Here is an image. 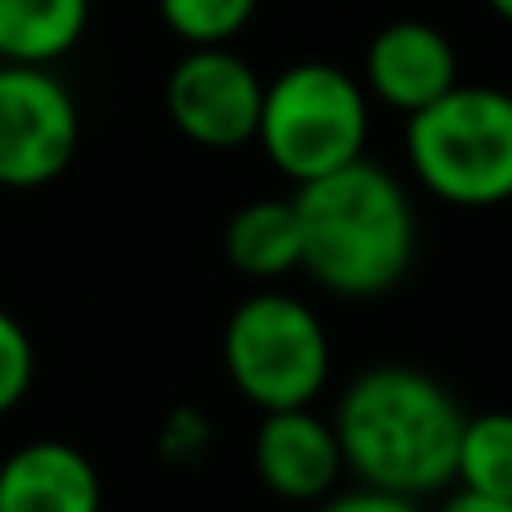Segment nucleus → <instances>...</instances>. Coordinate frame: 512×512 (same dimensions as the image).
I'll return each instance as SVG.
<instances>
[{
  "instance_id": "obj_1",
  "label": "nucleus",
  "mask_w": 512,
  "mask_h": 512,
  "mask_svg": "<svg viewBox=\"0 0 512 512\" xmlns=\"http://www.w3.org/2000/svg\"><path fill=\"white\" fill-rule=\"evenodd\" d=\"M463 409L427 369L369 364L342 387L333 432L355 486L423 499L454 486Z\"/></svg>"
},
{
  "instance_id": "obj_2",
  "label": "nucleus",
  "mask_w": 512,
  "mask_h": 512,
  "mask_svg": "<svg viewBox=\"0 0 512 512\" xmlns=\"http://www.w3.org/2000/svg\"><path fill=\"white\" fill-rule=\"evenodd\" d=\"M301 270L342 301L387 297L418 256V212L409 185L382 162L351 167L297 185Z\"/></svg>"
},
{
  "instance_id": "obj_3",
  "label": "nucleus",
  "mask_w": 512,
  "mask_h": 512,
  "mask_svg": "<svg viewBox=\"0 0 512 512\" xmlns=\"http://www.w3.org/2000/svg\"><path fill=\"white\" fill-rule=\"evenodd\" d=\"M409 176L436 203L490 212L512 203V90L459 86L405 117Z\"/></svg>"
},
{
  "instance_id": "obj_4",
  "label": "nucleus",
  "mask_w": 512,
  "mask_h": 512,
  "mask_svg": "<svg viewBox=\"0 0 512 512\" xmlns=\"http://www.w3.org/2000/svg\"><path fill=\"white\" fill-rule=\"evenodd\" d=\"M373 131V99L360 77L324 59H301L265 81L256 149L292 185L351 167Z\"/></svg>"
},
{
  "instance_id": "obj_5",
  "label": "nucleus",
  "mask_w": 512,
  "mask_h": 512,
  "mask_svg": "<svg viewBox=\"0 0 512 512\" xmlns=\"http://www.w3.org/2000/svg\"><path fill=\"white\" fill-rule=\"evenodd\" d=\"M225 373L261 414L306 409L333 378V342L315 306L292 292L265 288L243 297L225 319Z\"/></svg>"
},
{
  "instance_id": "obj_6",
  "label": "nucleus",
  "mask_w": 512,
  "mask_h": 512,
  "mask_svg": "<svg viewBox=\"0 0 512 512\" xmlns=\"http://www.w3.org/2000/svg\"><path fill=\"white\" fill-rule=\"evenodd\" d=\"M81 113L54 68L0 63V189H41L72 167Z\"/></svg>"
},
{
  "instance_id": "obj_7",
  "label": "nucleus",
  "mask_w": 512,
  "mask_h": 512,
  "mask_svg": "<svg viewBox=\"0 0 512 512\" xmlns=\"http://www.w3.org/2000/svg\"><path fill=\"white\" fill-rule=\"evenodd\" d=\"M265 81L230 45L185 50L167 77V117L198 149H243L256 140Z\"/></svg>"
},
{
  "instance_id": "obj_8",
  "label": "nucleus",
  "mask_w": 512,
  "mask_h": 512,
  "mask_svg": "<svg viewBox=\"0 0 512 512\" xmlns=\"http://www.w3.org/2000/svg\"><path fill=\"white\" fill-rule=\"evenodd\" d=\"M360 81L373 104L414 117L459 86V50L427 18H396L373 32Z\"/></svg>"
},
{
  "instance_id": "obj_9",
  "label": "nucleus",
  "mask_w": 512,
  "mask_h": 512,
  "mask_svg": "<svg viewBox=\"0 0 512 512\" xmlns=\"http://www.w3.org/2000/svg\"><path fill=\"white\" fill-rule=\"evenodd\" d=\"M252 472L270 495L288 504H324L346 477L333 418L315 409H274L261 414L252 436Z\"/></svg>"
},
{
  "instance_id": "obj_10",
  "label": "nucleus",
  "mask_w": 512,
  "mask_h": 512,
  "mask_svg": "<svg viewBox=\"0 0 512 512\" xmlns=\"http://www.w3.org/2000/svg\"><path fill=\"white\" fill-rule=\"evenodd\" d=\"M0 512H104V486L77 445L45 436L0 463Z\"/></svg>"
},
{
  "instance_id": "obj_11",
  "label": "nucleus",
  "mask_w": 512,
  "mask_h": 512,
  "mask_svg": "<svg viewBox=\"0 0 512 512\" xmlns=\"http://www.w3.org/2000/svg\"><path fill=\"white\" fill-rule=\"evenodd\" d=\"M225 261L256 283L301 270V225L292 198H252L225 225Z\"/></svg>"
},
{
  "instance_id": "obj_12",
  "label": "nucleus",
  "mask_w": 512,
  "mask_h": 512,
  "mask_svg": "<svg viewBox=\"0 0 512 512\" xmlns=\"http://www.w3.org/2000/svg\"><path fill=\"white\" fill-rule=\"evenodd\" d=\"M90 0H0V63L54 68L86 36Z\"/></svg>"
},
{
  "instance_id": "obj_13",
  "label": "nucleus",
  "mask_w": 512,
  "mask_h": 512,
  "mask_svg": "<svg viewBox=\"0 0 512 512\" xmlns=\"http://www.w3.org/2000/svg\"><path fill=\"white\" fill-rule=\"evenodd\" d=\"M454 486L472 495L512 499V409H486L463 418Z\"/></svg>"
},
{
  "instance_id": "obj_14",
  "label": "nucleus",
  "mask_w": 512,
  "mask_h": 512,
  "mask_svg": "<svg viewBox=\"0 0 512 512\" xmlns=\"http://www.w3.org/2000/svg\"><path fill=\"white\" fill-rule=\"evenodd\" d=\"M261 0H158V14L185 50L203 45H230L252 23Z\"/></svg>"
},
{
  "instance_id": "obj_15",
  "label": "nucleus",
  "mask_w": 512,
  "mask_h": 512,
  "mask_svg": "<svg viewBox=\"0 0 512 512\" xmlns=\"http://www.w3.org/2000/svg\"><path fill=\"white\" fill-rule=\"evenodd\" d=\"M36 382V346L32 333L0 306V418L14 414Z\"/></svg>"
},
{
  "instance_id": "obj_16",
  "label": "nucleus",
  "mask_w": 512,
  "mask_h": 512,
  "mask_svg": "<svg viewBox=\"0 0 512 512\" xmlns=\"http://www.w3.org/2000/svg\"><path fill=\"white\" fill-rule=\"evenodd\" d=\"M207 441H212V427H207V418L198 414V409H176V414L167 418V427H162V454H167L171 463H194L198 454L207 450Z\"/></svg>"
},
{
  "instance_id": "obj_17",
  "label": "nucleus",
  "mask_w": 512,
  "mask_h": 512,
  "mask_svg": "<svg viewBox=\"0 0 512 512\" xmlns=\"http://www.w3.org/2000/svg\"><path fill=\"white\" fill-rule=\"evenodd\" d=\"M315 512H427V508H418V499H409V495L355 486V490H333L324 504H315Z\"/></svg>"
},
{
  "instance_id": "obj_18",
  "label": "nucleus",
  "mask_w": 512,
  "mask_h": 512,
  "mask_svg": "<svg viewBox=\"0 0 512 512\" xmlns=\"http://www.w3.org/2000/svg\"><path fill=\"white\" fill-rule=\"evenodd\" d=\"M436 512H512V499H490V495H472V490H459L445 499Z\"/></svg>"
},
{
  "instance_id": "obj_19",
  "label": "nucleus",
  "mask_w": 512,
  "mask_h": 512,
  "mask_svg": "<svg viewBox=\"0 0 512 512\" xmlns=\"http://www.w3.org/2000/svg\"><path fill=\"white\" fill-rule=\"evenodd\" d=\"M486 5H490V14L504 18V23L512 27V0H486Z\"/></svg>"
}]
</instances>
